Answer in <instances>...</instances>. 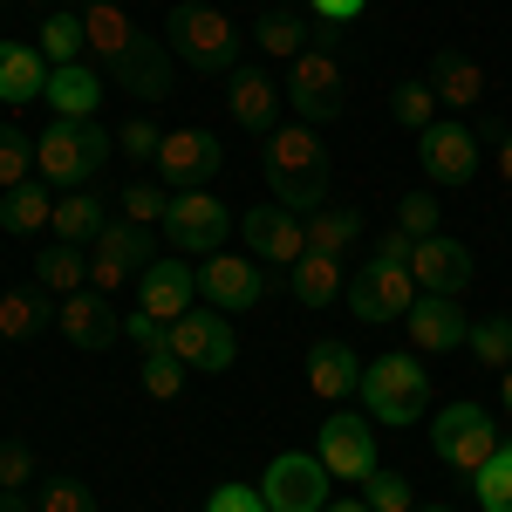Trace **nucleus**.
Returning a JSON list of instances; mask_svg holds the SVG:
<instances>
[{"instance_id":"obj_1","label":"nucleus","mask_w":512,"mask_h":512,"mask_svg":"<svg viewBox=\"0 0 512 512\" xmlns=\"http://www.w3.org/2000/svg\"><path fill=\"white\" fill-rule=\"evenodd\" d=\"M82 41H89L96 69H110L130 96H144V103H164L171 96V48L144 35L117 0H89L82 7Z\"/></svg>"},{"instance_id":"obj_2","label":"nucleus","mask_w":512,"mask_h":512,"mask_svg":"<svg viewBox=\"0 0 512 512\" xmlns=\"http://www.w3.org/2000/svg\"><path fill=\"white\" fill-rule=\"evenodd\" d=\"M260 171L274 185V205H287L294 219H308L321 205V192H328V151H321L315 123H280V130H267Z\"/></svg>"},{"instance_id":"obj_3","label":"nucleus","mask_w":512,"mask_h":512,"mask_svg":"<svg viewBox=\"0 0 512 512\" xmlns=\"http://www.w3.org/2000/svg\"><path fill=\"white\" fill-rule=\"evenodd\" d=\"M164 48L185 69H198V76H233L239 69V28L219 7H205V0H178L164 14Z\"/></svg>"},{"instance_id":"obj_4","label":"nucleus","mask_w":512,"mask_h":512,"mask_svg":"<svg viewBox=\"0 0 512 512\" xmlns=\"http://www.w3.org/2000/svg\"><path fill=\"white\" fill-rule=\"evenodd\" d=\"M335 28H321L294 62H287V103H294V123H335L349 110V69H342V55L328 48Z\"/></svg>"},{"instance_id":"obj_5","label":"nucleus","mask_w":512,"mask_h":512,"mask_svg":"<svg viewBox=\"0 0 512 512\" xmlns=\"http://www.w3.org/2000/svg\"><path fill=\"white\" fill-rule=\"evenodd\" d=\"M362 410H369V424H417L424 410H431V369L417 362V355H383V362H369L362 369Z\"/></svg>"},{"instance_id":"obj_6","label":"nucleus","mask_w":512,"mask_h":512,"mask_svg":"<svg viewBox=\"0 0 512 512\" xmlns=\"http://www.w3.org/2000/svg\"><path fill=\"white\" fill-rule=\"evenodd\" d=\"M110 151H117V137H103L96 117L89 123H48V130L35 137V171L48 178V185L76 192V185H89V178L110 164Z\"/></svg>"},{"instance_id":"obj_7","label":"nucleus","mask_w":512,"mask_h":512,"mask_svg":"<svg viewBox=\"0 0 512 512\" xmlns=\"http://www.w3.org/2000/svg\"><path fill=\"white\" fill-rule=\"evenodd\" d=\"M499 444H506V437H499V424H492L485 403H444L437 424H431V451L451 465V472H478Z\"/></svg>"},{"instance_id":"obj_8","label":"nucleus","mask_w":512,"mask_h":512,"mask_svg":"<svg viewBox=\"0 0 512 512\" xmlns=\"http://www.w3.org/2000/svg\"><path fill=\"white\" fill-rule=\"evenodd\" d=\"M164 239L178 246V253H226V239H233V212L219 205L212 192H171V212H164Z\"/></svg>"},{"instance_id":"obj_9","label":"nucleus","mask_w":512,"mask_h":512,"mask_svg":"<svg viewBox=\"0 0 512 512\" xmlns=\"http://www.w3.org/2000/svg\"><path fill=\"white\" fill-rule=\"evenodd\" d=\"M328 465H321L315 451H280L274 465H267V478H260V499H267V512H321L328 506Z\"/></svg>"},{"instance_id":"obj_10","label":"nucleus","mask_w":512,"mask_h":512,"mask_svg":"<svg viewBox=\"0 0 512 512\" xmlns=\"http://www.w3.org/2000/svg\"><path fill=\"white\" fill-rule=\"evenodd\" d=\"M417 294H424V287L410 280V267H396V260H369V267L349 280V308L369 321V328L403 321L410 308H417Z\"/></svg>"},{"instance_id":"obj_11","label":"nucleus","mask_w":512,"mask_h":512,"mask_svg":"<svg viewBox=\"0 0 512 512\" xmlns=\"http://www.w3.org/2000/svg\"><path fill=\"white\" fill-rule=\"evenodd\" d=\"M151 267V233L144 226H130V219H110L96 246H89V287L96 294H117L130 274H144Z\"/></svg>"},{"instance_id":"obj_12","label":"nucleus","mask_w":512,"mask_h":512,"mask_svg":"<svg viewBox=\"0 0 512 512\" xmlns=\"http://www.w3.org/2000/svg\"><path fill=\"white\" fill-rule=\"evenodd\" d=\"M315 458L328 465V478L362 485V478L376 472V424H362V417H349V410H335V417L315 431Z\"/></svg>"},{"instance_id":"obj_13","label":"nucleus","mask_w":512,"mask_h":512,"mask_svg":"<svg viewBox=\"0 0 512 512\" xmlns=\"http://www.w3.org/2000/svg\"><path fill=\"white\" fill-rule=\"evenodd\" d=\"M158 171L171 192H205L219 171H226V151L212 130H164V151H158Z\"/></svg>"},{"instance_id":"obj_14","label":"nucleus","mask_w":512,"mask_h":512,"mask_svg":"<svg viewBox=\"0 0 512 512\" xmlns=\"http://www.w3.org/2000/svg\"><path fill=\"white\" fill-rule=\"evenodd\" d=\"M171 355L185 362V369H205V376H219V369H233V355H239V335H233V321L219 315H185V321H171Z\"/></svg>"},{"instance_id":"obj_15","label":"nucleus","mask_w":512,"mask_h":512,"mask_svg":"<svg viewBox=\"0 0 512 512\" xmlns=\"http://www.w3.org/2000/svg\"><path fill=\"white\" fill-rule=\"evenodd\" d=\"M198 294H205L219 315H246V308L267 294V274H260V260H239V253H205V267H198Z\"/></svg>"},{"instance_id":"obj_16","label":"nucleus","mask_w":512,"mask_h":512,"mask_svg":"<svg viewBox=\"0 0 512 512\" xmlns=\"http://www.w3.org/2000/svg\"><path fill=\"white\" fill-rule=\"evenodd\" d=\"M239 239H246L253 260H274V267H294V260L308 253V226H301L287 205H253V212L239 219Z\"/></svg>"},{"instance_id":"obj_17","label":"nucleus","mask_w":512,"mask_h":512,"mask_svg":"<svg viewBox=\"0 0 512 512\" xmlns=\"http://www.w3.org/2000/svg\"><path fill=\"white\" fill-rule=\"evenodd\" d=\"M192 301H198V267H185V260H151L137 274V308L158 315L164 328L192 315Z\"/></svg>"},{"instance_id":"obj_18","label":"nucleus","mask_w":512,"mask_h":512,"mask_svg":"<svg viewBox=\"0 0 512 512\" xmlns=\"http://www.w3.org/2000/svg\"><path fill=\"white\" fill-rule=\"evenodd\" d=\"M417 164H424L431 185H465L478 171V137L465 123H431V130L417 137Z\"/></svg>"},{"instance_id":"obj_19","label":"nucleus","mask_w":512,"mask_h":512,"mask_svg":"<svg viewBox=\"0 0 512 512\" xmlns=\"http://www.w3.org/2000/svg\"><path fill=\"white\" fill-rule=\"evenodd\" d=\"M403 335H410V349H417V355H451V349H465L472 321L458 315L451 294H417V308L403 315Z\"/></svg>"},{"instance_id":"obj_20","label":"nucleus","mask_w":512,"mask_h":512,"mask_svg":"<svg viewBox=\"0 0 512 512\" xmlns=\"http://www.w3.org/2000/svg\"><path fill=\"white\" fill-rule=\"evenodd\" d=\"M55 328L76 342V349H110L123 335V315L110 308V294H96V287H76V294H62V308H55Z\"/></svg>"},{"instance_id":"obj_21","label":"nucleus","mask_w":512,"mask_h":512,"mask_svg":"<svg viewBox=\"0 0 512 512\" xmlns=\"http://www.w3.org/2000/svg\"><path fill=\"white\" fill-rule=\"evenodd\" d=\"M410 280L424 287V294H465L472 287V253L458 246V239H444V233H431V239H417V253H410Z\"/></svg>"},{"instance_id":"obj_22","label":"nucleus","mask_w":512,"mask_h":512,"mask_svg":"<svg viewBox=\"0 0 512 512\" xmlns=\"http://www.w3.org/2000/svg\"><path fill=\"white\" fill-rule=\"evenodd\" d=\"M41 103L55 110V123H89L96 103H103V69H96V62H62V69H48Z\"/></svg>"},{"instance_id":"obj_23","label":"nucleus","mask_w":512,"mask_h":512,"mask_svg":"<svg viewBox=\"0 0 512 512\" xmlns=\"http://www.w3.org/2000/svg\"><path fill=\"white\" fill-rule=\"evenodd\" d=\"M280 103H287V96H280V82L267 76V69H246V62H239L233 76H226V110H233L239 117V130H280Z\"/></svg>"},{"instance_id":"obj_24","label":"nucleus","mask_w":512,"mask_h":512,"mask_svg":"<svg viewBox=\"0 0 512 512\" xmlns=\"http://www.w3.org/2000/svg\"><path fill=\"white\" fill-rule=\"evenodd\" d=\"M362 355L349 349V342H315L308 349V390L321 396V403H349L355 390H362Z\"/></svg>"},{"instance_id":"obj_25","label":"nucleus","mask_w":512,"mask_h":512,"mask_svg":"<svg viewBox=\"0 0 512 512\" xmlns=\"http://www.w3.org/2000/svg\"><path fill=\"white\" fill-rule=\"evenodd\" d=\"M41 89H48V55H41L35 41H0V103H41Z\"/></svg>"},{"instance_id":"obj_26","label":"nucleus","mask_w":512,"mask_h":512,"mask_svg":"<svg viewBox=\"0 0 512 512\" xmlns=\"http://www.w3.org/2000/svg\"><path fill=\"white\" fill-rule=\"evenodd\" d=\"M424 82L437 89L444 110H472V103H485V69H478L472 55H458V48H437Z\"/></svg>"},{"instance_id":"obj_27","label":"nucleus","mask_w":512,"mask_h":512,"mask_svg":"<svg viewBox=\"0 0 512 512\" xmlns=\"http://www.w3.org/2000/svg\"><path fill=\"white\" fill-rule=\"evenodd\" d=\"M287 287H294V301H301V308H335V301L349 294L342 260H328V253H301V260L287 267Z\"/></svg>"},{"instance_id":"obj_28","label":"nucleus","mask_w":512,"mask_h":512,"mask_svg":"<svg viewBox=\"0 0 512 512\" xmlns=\"http://www.w3.org/2000/svg\"><path fill=\"white\" fill-rule=\"evenodd\" d=\"M48 226H55V239H69V246H96V233L110 226V205L76 185V192L55 198V219H48Z\"/></svg>"},{"instance_id":"obj_29","label":"nucleus","mask_w":512,"mask_h":512,"mask_svg":"<svg viewBox=\"0 0 512 512\" xmlns=\"http://www.w3.org/2000/svg\"><path fill=\"white\" fill-rule=\"evenodd\" d=\"M48 219H55V198H48V185H41V178L7 185V192H0V226H7L14 239H21V233H41Z\"/></svg>"},{"instance_id":"obj_30","label":"nucleus","mask_w":512,"mask_h":512,"mask_svg":"<svg viewBox=\"0 0 512 512\" xmlns=\"http://www.w3.org/2000/svg\"><path fill=\"white\" fill-rule=\"evenodd\" d=\"M301 226H308V253H328V260H342V253L355 246V233H362V219L342 212V205H315Z\"/></svg>"},{"instance_id":"obj_31","label":"nucleus","mask_w":512,"mask_h":512,"mask_svg":"<svg viewBox=\"0 0 512 512\" xmlns=\"http://www.w3.org/2000/svg\"><path fill=\"white\" fill-rule=\"evenodd\" d=\"M35 48L48 55V69H62V62H82V48H89V41H82V14H76V7H55V14L41 21Z\"/></svg>"},{"instance_id":"obj_32","label":"nucleus","mask_w":512,"mask_h":512,"mask_svg":"<svg viewBox=\"0 0 512 512\" xmlns=\"http://www.w3.org/2000/svg\"><path fill=\"white\" fill-rule=\"evenodd\" d=\"M35 280L48 287V294H76L82 280H89V260H82V246L55 239L48 253H35Z\"/></svg>"},{"instance_id":"obj_33","label":"nucleus","mask_w":512,"mask_h":512,"mask_svg":"<svg viewBox=\"0 0 512 512\" xmlns=\"http://www.w3.org/2000/svg\"><path fill=\"white\" fill-rule=\"evenodd\" d=\"M437 110H444V103H437L431 82H396V89H390V117L403 123V130H417V137L437 123Z\"/></svg>"},{"instance_id":"obj_34","label":"nucleus","mask_w":512,"mask_h":512,"mask_svg":"<svg viewBox=\"0 0 512 512\" xmlns=\"http://www.w3.org/2000/svg\"><path fill=\"white\" fill-rule=\"evenodd\" d=\"M465 349H472L485 369H499V376H506V369H512V315H485V321H472Z\"/></svg>"},{"instance_id":"obj_35","label":"nucleus","mask_w":512,"mask_h":512,"mask_svg":"<svg viewBox=\"0 0 512 512\" xmlns=\"http://www.w3.org/2000/svg\"><path fill=\"white\" fill-rule=\"evenodd\" d=\"M472 492H478L485 512H512V444H499V451L472 472Z\"/></svg>"},{"instance_id":"obj_36","label":"nucleus","mask_w":512,"mask_h":512,"mask_svg":"<svg viewBox=\"0 0 512 512\" xmlns=\"http://www.w3.org/2000/svg\"><path fill=\"white\" fill-rule=\"evenodd\" d=\"M362 506L369 512H417V492H410L403 472H383V465H376V472L362 478Z\"/></svg>"},{"instance_id":"obj_37","label":"nucleus","mask_w":512,"mask_h":512,"mask_svg":"<svg viewBox=\"0 0 512 512\" xmlns=\"http://www.w3.org/2000/svg\"><path fill=\"white\" fill-rule=\"evenodd\" d=\"M253 41H260L267 55H280V62H294L315 35H308V21H294V14H267V21L253 28Z\"/></svg>"},{"instance_id":"obj_38","label":"nucleus","mask_w":512,"mask_h":512,"mask_svg":"<svg viewBox=\"0 0 512 512\" xmlns=\"http://www.w3.org/2000/svg\"><path fill=\"white\" fill-rule=\"evenodd\" d=\"M41 321H48V308H41L35 294H0V335L7 342H28Z\"/></svg>"},{"instance_id":"obj_39","label":"nucleus","mask_w":512,"mask_h":512,"mask_svg":"<svg viewBox=\"0 0 512 512\" xmlns=\"http://www.w3.org/2000/svg\"><path fill=\"white\" fill-rule=\"evenodd\" d=\"M35 178V137L0 123V185H28Z\"/></svg>"},{"instance_id":"obj_40","label":"nucleus","mask_w":512,"mask_h":512,"mask_svg":"<svg viewBox=\"0 0 512 512\" xmlns=\"http://www.w3.org/2000/svg\"><path fill=\"white\" fill-rule=\"evenodd\" d=\"M437 205L431 192H403V205H396V233H410V239H431L437 233Z\"/></svg>"},{"instance_id":"obj_41","label":"nucleus","mask_w":512,"mask_h":512,"mask_svg":"<svg viewBox=\"0 0 512 512\" xmlns=\"http://www.w3.org/2000/svg\"><path fill=\"white\" fill-rule=\"evenodd\" d=\"M117 205H123V219H130V226H158L164 212H171V192H164V185H130Z\"/></svg>"},{"instance_id":"obj_42","label":"nucleus","mask_w":512,"mask_h":512,"mask_svg":"<svg viewBox=\"0 0 512 512\" xmlns=\"http://www.w3.org/2000/svg\"><path fill=\"white\" fill-rule=\"evenodd\" d=\"M117 151H130V164H158V151H164V130L151 117H130L117 130Z\"/></svg>"},{"instance_id":"obj_43","label":"nucleus","mask_w":512,"mask_h":512,"mask_svg":"<svg viewBox=\"0 0 512 512\" xmlns=\"http://www.w3.org/2000/svg\"><path fill=\"white\" fill-rule=\"evenodd\" d=\"M144 390L158 396V403H171V396L185 390V362L171 349H158V355H144Z\"/></svg>"},{"instance_id":"obj_44","label":"nucleus","mask_w":512,"mask_h":512,"mask_svg":"<svg viewBox=\"0 0 512 512\" xmlns=\"http://www.w3.org/2000/svg\"><path fill=\"white\" fill-rule=\"evenodd\" d=\"M28 478H35V451L14 444V437H0V492H21Z\"/></svg>"},{"instance_id":"obj_45","label":"nucleus","mask_w":512,"mask_h":512,"mask_svg":"<svg viewBox=\"0 0 512 512\" xmlns=\"http://www.w3.org/2000/svg\"><path fill=\"white\" fill-rule=\"evenodd\" d=\"M41 512H96V492H89L82 478H55V485L41 492Z\"/></svg>"},{"instance_id":"obj_46","label":"nucleus","mask_w":512,"mask_h":512,"mask_svg":"<svg viewBox=\"0 0 512 512\" xmlns=\"http://www.w3.org/2000/svg\"><path fill=\"white\" fill-rule=\"evenodd\" d=\"M205 512H267V499H260V485H219L212 499H205Z\"/></svg>"},{"instance_id":"obj_47","label":"nucleus","mask_w":512,"mask_h":512,"mask_svg":"<svg viewBox=\"0 0 512 512\" xmlns=\"http://www.w3.org/2000/svg\"><path fill=\"white\" fill-rule=\"evenodd\" d=\"M123 328H130V342H137V355H158V349H171V328H164L158 315H144V308H137V315L123 321Z\"/></svg>"},{"instance_id":"obj_48","label":"nucleus","mask_w":512,"mask_h":512,"mask_svg":"<svg viewBox=\"0 0 512 512\" xmlns=\"http://www.w3.org/2000/svg\"><path fill=\"white\" fill-rule=\"evenodd\" d=\"M308 7H315L321 28H342V21H355V14H362L369 0H308Z\"/></svg>"},{"instance_id":"obj_49","label":"nucleus","mask_w":512,"mask_h":512,"mask_svg":"<svg viewBox=\"0 0 512 512\" xmlns=\"http://www.w3.org/2000/svg\"><path fill=\"white\" fill-rule=\"evenodd\" d=\"M410 253H417L410 233H383V246H376V260H396V267H410Z\"/></svg>"},{"instance_id":"obj_50","label":"nucleus","mask_w":512,"mask_h":512,"mask_svg":"<svg viewBox=\"0 0 512 512\" xmlns=\"http://www.w3.org/2000/svg\"><path fill=\"white\" fill-rule=\"evenodd\" d=\"M499 178L512 185V130H499Z\"/></svg>"},{"instance_id":"obj_51","label":"nucleus","mask_w":512,"mask_h":512,"mask_svg":"<svg viewBox=\"0 0 512 512\" xmlns=\"http://www.w3.org/2000/svg\"><path fill=\"white\" fill-rule=\"evenodd\" d=\"M321 512H369V506H362V499H328Z\"/></svg>"},{"instance_id":"obj_52","label":"nucleus","mask_w":512,"mask_h":512,"mask_svg":"<svg viewBox=\"0 0 512 512\" xmlns=\"http://www.w3.org/2000/svg\"><path fill=\"white\" fill-rule=\"evenodd\" d=\"M0 512H28V506H21V499H14V492H0Z\"/></svg>"},{"instance_id":"obj_53","label":"nucleus","mask_w":512,"mask_h":512,"mask_svg":"<svg viewBox=\"0 0 512 512\" xmlns=\"http://www.w3.org/2000/svg\"><path fill=\"white\" fill-rule=\"evenodd\" d=\"M506 410H512V369H506Z\"/></svg>"},{"instance_id":"obj_54","label":"nucleus","mask_w":512,"mask_h":512,"mask_svg":"<svg viewBox=\"0 0 512 512\" xmlns=\"http://www.w3.org/2000/svg\"><path fill=\"white\" fill-rule=\"evenodd\" d=\"M417 512H451V506H417Z\"/></svg>"},{"instance_id":"obj_55","label":"nucleus","mask_w":512,"mask_h":512,"mask_svg":"<svg viewBox=\"0 0 512 512\" xmlns=\"http://www.w3.org/2000/svg\"><path fill=\"white\" fill-rule=\"evenodd\" d=\"M35 7H55V0H35Z\"/></svg>"},{"instance_id":"obj_56","label":"nucleus","mask_w":512,"mask_h":512,"mask_svg":"<svg viewBox=\"0 0 512 512\" xmlns=\"http://www.w3.org/2000/svg\"><path fill=\"white\" fill-rule=\"evenodd\" d=\"M82 7H89V0H82Z\"/></svg>"}]
</instances>
